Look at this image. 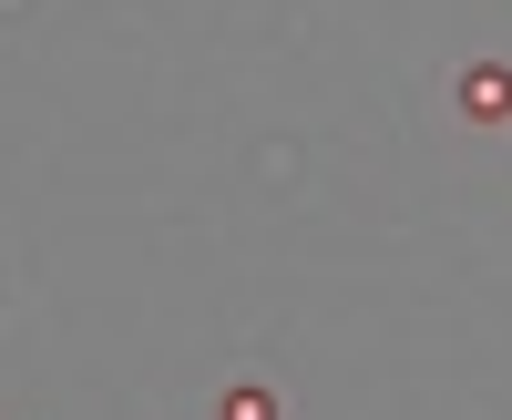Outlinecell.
Listing matches in <instances>:
<instances>
[{"label": "cell", "instance_id": "obj_1", "mask_svg": "<svg viewBox=\"0 0 512 420\" xmlns=\"http://www.w3.org/2000/svg\"><path fill=\"white\" fill-rule=\"evenodd\" d=\"M451 113L472 123V134H512V62H461Z\"/></svg>", "mask_w": 512, "mask_h": 420}, {"label": "cell", "instance_id": "obj_2", "mask_svg": "<svg viewBox=\"0 0 512 420\" xmlns=\"http://www.w3.org/2000/svg\"><path fill=\"white\" fill-rule=\"evenodd\" d=\"M216 420H287V410H277L267 380H226V390H216Z\"/></svg>", "mask_w": 512, "mask_h": 420}]
</instances>
